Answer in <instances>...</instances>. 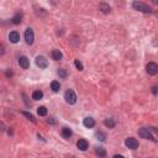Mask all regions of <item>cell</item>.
Segmentation results:
<instances>
[{
  "instance_id": "cell-29",
  "label": "cell",
  "mask_w": 158,
  "mask_h": 158,
  "mask_svg": "<svg viewBox=\"0 0 158 158\" xmlns=\"http://www.w3.org/2000/svg\"><path fill=\"white\" fill-rule=\"evenodd\" d=\"M152 3L153 4H158V0H152Z\"/></svg>"
},
{
  "instance_id": "cell-13",
  "label": "cell",
  "mask_w": 158,
  "mask_h": 158,
  "mask_svg": "<svg viewBox=\"0 0 158 158\" xmlns=\"http://www.w3.org/2000/svg\"><path fill=\"white\" fill-rule=\"evenodd\" d=\"M21 21H22V14L21 12H16V14L14 15V18L11 19V22L14 25H19Z\"/></svg>"
},
{
  "instance_id": "cell-7",
  "label": "cell",
  "mask_w": 158,
  "mask_h": 158,
  "mask_svg": "<svg viewBox=\"0 0 158 158\" xmlns=\"http://www.w3.org/2000/svg\"><path fill=\"white\" fill-rule=\"evenodd\" d=\"M36 65L40 69H45L48 67V61L43 56H38V57H36Z\"/></svg>"
},
{
  "instance_id": "cell-4",
  "label": "cell",
  "mask_w": 158,
  "mask_h": 158,
  "mask_svg": "<svg viewBox=\"0 0 158 158\" xmlns=\"http://www.w3.org/2000/svg\"><path fill=\"white\" fill-rule=\"evenodd\" d=\"M25 41H26L27 45H34V41H35V34H34V30L32 28H26L25 31Z\"/></svg>"
},
{
  "instance_id": "cell-2",
  "label": "cell",
  "mask_w": 158,
  "mask_h": 158,
  "mask_svg": "<svg viewBox=\"0 0 158 158\" xmlns=\"http://www.w3.org/2000/svg\"><path fill=\"white\" fill-rule=\"evenodd\" d=\"M132 7H134L135 10L137 11H141V12H152V9L149 7L148 5H146V4H143V3H141V1H134V4H132Z\"/></svg>"
},
{
  "instance_id": "cell-24",
  "label": "cell",
  "mask_w": 158,
  "mask_h": 158,
  "mask_svg": "<svg viewBox=\"0 0 158 158\" xmlns=\"http://www.w3.org/2000/svg\"><path fill=\"white\" fill-rule=\"evenodd\" d=\"M74 64H76V67L78 68V70H83V64H82V62H79L78 59L74 62Z\"/></svg>"
},
{
  "instance_id": "cell-11",
  "label": "cell",
  "mask_w": 158,
  "mask_h": 158,
  "mask_svg": "<svg viewBox=\"0 0 158 158\" xmlns=\"http://www.w3.org/2000/svg\"><path fill=\"white\" fill-rule=\"evenodd\" d=\"M83 125H84L86 128H93L95 126V121L93 117H85L83 120Z\"/></svg>"
},
{
  "instance_id": "cell-3",
  "label": "cell",
  "mask_w": 158,
  "mask_h": 158,
  "mask_svg": "<svg viewBox=\"0 0 158 158\" xmlns=\"http://www.w3.org/2000/svg\"><path fill=\"white\" fill-rule=\"evenodd\" d=\"M64 99L68 104H70V105H74V104L77 103V95L73 90H70V89L64 93Z\"/></svg>"
},
{
  "instance_id": "cell-17",
  "label": "cell",
  "mask_w": 158,
  "mask_h": 158,
  "mask_svg": "<svg viewBox=\"0 0 158 158\" xmlns=\"http://www.w3.org/2000/svg\"><path fill=\"white\" fill-rule=\"evenodd\" d=\"M99 9H100L104 14H109V12H110V6L107 5L106 3H101L100 5H99Z\"/></svg>"
},
{
  "instance_id": "cell-8",
  "label": "cell",
  "mask_w": 158,
  "mask_h": 158,
  "mask_svg": "<svg viewBox=\"0 0 158 158\" xmlns=\"http://www.w3.org/2000/svg\"><path fill=\"white\" fill-rule=\"evenodd\" d=\"M19 64H20V67H21L22 69H27L28 67H30V61H28V58L27 57H20L19 58Z\"/></svg>"
},
{
  "instance_id": "cell-14",
  "label": "cell",
  "mask_w": 158,
  "mask_h": 158,
  "mask_svg": "<svg viewBox=\"0 0 158 158\" xmlns=\"http://www.w3.org/2000/svg\"><path fill=\"white\" fill-rule=\"evenodd\" d=\"M104 125H105L107 128H114L115 125H116V121H115V119L110 117V119H106L105 121H104Z\"/></svg>"
},
{
  "instance_id": "cell-9",
  "label": "cell",
  "mask_w": 158,
  "mask_h": 158,
  "mask_svg": "<svg viewBox=\"0 0 158 158\" xmlns=\"http://www.w3.org/2000/svg\"><path fill=\"white\" fill-rule=\"evenodd\" d=\"M9 40L11 43H18L20 41V34L18 31H11L9 34Z\"/></svg>"
},
{
  "instance_id": "cell-10",
  "label": "cell",
  "mask_w": 158,
  "mask_h": 158,
  "mask_svg": "<svg viewBox=\"0 0 158 158\" xmlns=\"http://www.w3.org/2000/svg\"><path fill=\"white\" fill-rule=\"evenodd\" d=\"M77 147L80 149V151H86L88 149V147H89V143H88V141L86 140H79L78 142H77Z\"/></svg>"
},
{
  "instance_id": "cell-18",
  "label": "cell",
  "mask_w": 158,
  "mask_h": 158,
  "mask_svg": "<svg viewBox=\"0 0 158 158\" xmlns=\"http://www.w3.org/2000/svg\"><path fill=\"white\" fill-rule=\"evenodd\" d=\"M51 89L55 91V93H57V91H59L61 90V84H59V82H57V80H53L51 83Z\"/></svg>"
},
{
  "instance_id": "cell-20",
  "label": "cell",
  "mask_w": 158,
  "mask_h": 158,
  "mask_svg": "<svg viewBox=\"0 0 158 158\" xmlns=\"http://www.w3.org/2000/svg\"><path fill=\"white\" fill-rule=\"evenodd\" d=\"M25 117H27L28 120H30V121H32V122H36V119H35V116L32 115V114H30V113H26V111H22L21 113Z\"/></svg>"
},
{
  "instance_id": "cell-25",
  "label": "cell",
  "mask_w": 158,
  "mask_h": 158,
  "mask_svg": "<svg viewBox=\"0 0 158 158\" xmlns=\"http://www.w3.org/2000/svg\"><path fill=\"white\" fill-rule=\"evenodd\" d=\"M5 124H4L3 121H0V132H4V131H5Z\"/></svg>"
},
{
  "instance_id": "cell-1",
  "label": "cell",
  "mask_w": 158,
  "mask_h": 158,
  "mask_svg": "<svg viewBox=\"0 0 158 158\" xmlns=\"http://www.w3.org/2000/svg\"><path fill=\"white\" fill-rule=\"evenodd\" d=\"M138 135H140V137H142V138H144V140H151V141H153V142H156V138H155V136L152 135V131L149 130V127L147 128V127H142V128H140L138 130Z\"/></svg>"
},
{
  "instance_id": "cell-27",
  "label": "cell",
  "mask_w": 158,
  "mask_h": 158,
  "mask_svg": "<svg viewBox=\"0 0 158 158\" xmlns=\"http://www.w3.org/2000/svg\"><path fill=\"white\" fill-rule=\"evenodd\" d=\"M5 74H6V77H11V76H12V73L9 72V70H6V73H5Z\"/></svg>"
},
{
  "instance_id": "cell-21",
  "label": "cell",
  "mask_w": 158,
  "mask_h": 158,
  "mask_svg": "<svg viewBox=\"0 0 158 158\" xmlns=\"http://www.w3.org/2000/svg\"><path fill=\"white\" fill-rule=\"evenodd\" d=\"M37 114L40 116H46L47 115V109H46L45 106H40L38 109H37Z\"/></svg>"
},
{
  "instance_id": "cell-15",
  "label": "cell",
  "mask_w": 158,
  "mask_h": 158,
  "mask_svg": "<svg viewBox=\"0 0 158 158\" xmlns=\"http://www.w3.org/2000/svg\"><path fill=\"white\" fill-rule=\"evenodd\" d=\"M72 135H73V132H72V130H70V128H68V127H63V130H62V136H63V138L68 140Z\"/></svg>"
},
{
  "instance_id": "cell-12",
  "label": "cell",
  "mask_w": 158,
  "mask_h": 158,
  "mask_svg": "<svg viewBox=\"0 0 158 158\" xmlns=\"http://www.w3.org/2000/svg\"><path fill=\"white\" fill-rule=\"evenodd\" d=\"M51 57H52V59H55V61H61L63 55H62V52L59 49H53L51 52Z\"/></svg>"
},
{
  "instance_id": "cell-16",
  "label": "cell",
  "mask_w": 158,
  "mask_h": 158,
  "mask_svg": "<svg viewBox=\"0 0 158 158\" xmlns=\"http://www.w3.org/2000/svg\"><path fill=\"white\" fill-rule=\"evenodd\" d=\"M42 98H43V93L41 90H35L34 93H32V99H34V100H41Z\"/></svg>"
},
{
  "instance_id": "cell-6",
  "label": "cell",
  "mask_w": 158,
  "mask_h": 158,
  "mask_svg": "<svg viewBox=\"0 0 158 158\" xmlns=\"http://www.w3.org/2000/svg\"><path fill=\"white\" fill-rule=\"evenodd\" d=\"M146 70L149 76H156L158 73V64L155 63V62H149V63L146 65Z\"/></svg>"
},
{
  "instance_id": "cell-5",
  "label": "cell",
  "mask_w": 158,
  "mask_h": 158,
  "mask_svg": "<svg viewBox=\"0 0 158 158\" xmlns=\"http://www.w3.org/2000/svg\"><path fill=\"white\" fill-rule=\"evenodd\" d=\"M125 144H126V147L130 148V149H137L138 146H140L138 141H137L136 138H134V137H128V138H126Z\"/></svg>"
},
{
  "instance_id": "cell-23",
  "label": "cell",
  "mask_w": 158,
  "mask_h": 158,
  "mask_svg": "<svg viewBox=\"0 0 158 158\" xmlns=\"http://www.w3.org/2000/svg\"><path fill=\"white\" fill-rule=\"evenodd\" d=\"M58 76L64 79V78H67V72H65L64 69H59V70H58Z\"/></svg>"
},
{
  "instance_id": "cell-26",
  "label": "cell",
  "mask_w": 158,
  "mask_h": 158,
  "mask_svg": "<svg viewBox=\"0 0 158 158\" xmlns=\"http://www.w3.org/2000/svg\"><path fill=\"white\" fill-rule=\"evenodd\" d=\"M152 93H153V95H157V86L156 85L152 88Z\"/></svg>"
},
{
  "instance_id": "cell-28",
  "label": "cell",
  "mask_w": 158,
  "mask_h": 158,
  "mask_svg": "<svg viewBox=\"0 0 158 158\" xmlns=\"http://www.w3.org/2000/svg\"><path fill=\"white\" fill-rule=\"evenodd\" d=\"M48 124H56V121H55V120H52V119H49L48 120Z\"/></svg>"
},
{
  "instance_id": "cell-19",
  "label": "cell",
  "mask_w": 158,
  "mask_h": 158,
  "mask_svg": "<svg viewBox=\"0 0 158 158\" xmlns=\"http://www.w3.org/2000/svg\"><path fill=\"white\" fill-rule=\"evenodd\" d=\"M95 152H97V155L100 156V157H105L106 156V151L103 147H97V148H95Z\"/></svg>"
},
{
  "instance_id": "cell-22",
  "label": "cell",
  "mask_w": 158,
  "mask_h": 158,
  "mask_svg": "<svg viewBox=\"0 0 158 158\" xmlns=\"http://www.w3.org/2000/svg\"><path fill=\"white\" fill-rule=\"evenodd\" d=\"M95 137H97V138H98L99 141H101V142H104V141H105V138H106L105 134H104V132H100V131L95 134Z\"/></svg>"
}]
</instances>
